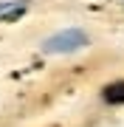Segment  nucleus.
<instances>
[{"instance_id":"nucleus-1","label":"nucleus","mask_w":124,"mask_h":127,"mask_svg":"<svg viewBox=\"0 0 124 127\" xmlns=\"http://www.w3.org/2000/svg\"><path fill=\"white\" fill-rule=\"evenodd\" d=\"M87 42V37L79 31V28H71V31H59V34H54L51 40H45V48L48 54H65V51H76V48H82Z\"/></svg>"},{"instance_id":"nucleus-2","label":"nucleus","mask_w":124,"mask_h":127,"mask_svg":"<svg viewBox=\"0 0 124 127\" xmlns=\"http://www.w3.org/2000/svg\"><path fill=\"white\" fill-rule=\"evenodd\" d=\"M104 102L110 104H124V82H113L104 88Z\"/></svg>"}]
</instances>
